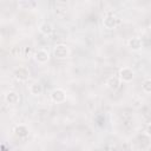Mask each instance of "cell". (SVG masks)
Here are the masks:
<instances>
[{"mask_svg":"<svg viewBox=\"0 0 151 151\" xmlns=\"http://www.w3.org/2000/svg\"><path fill=\"white\" fill-rule=\"evenodd\" d=\"M28 90H29V93H31L32 96H34V97H39V96H41V93H42V91H44V87H42L41 83H39V81H34L33 84L29 85Z\"/></svg>","mask_w":151,"mask_h":151,"instance_id":"cell-11","label":"cell"},{"mask_svg":"<svg viewBox=\"0 0 151 151\" xmlns=\"http://www.w3.org/2000/svg\"><path fill=\"white\" fill-rule=\"evenodd\" d=\"M142 90L146 94H151V78H146L142 83Z\"/></svg>","mask_w":151,"mask_h":151,"instance_id":"cell-13","label":"cell"},{"mask_svg":"<svg viewBox=\"0 0 151 151\" xmlns=\"http://www.w3.org/2000/svg\"><path fill=\"white\" fill-rule=\"evenodd\" d=\"M118 77L123 83H131L134 78V71L131 67H122L118 72Z\"/></svg>","mask_w":151,"mask_h":151,"instance_id":"cell-4","label":"cell"},{"mask_svg":"<svg viewBox=\"0 0 151 151\" xmlns=\"http://www.w3.org/2000/svg\"><path fill=\"white\" fill-rule=\"evenodd\" d=\"M71 54L70 47L66 44H57L53 47V55L55 59H66Z\"/></svg>","mask_w":151,"mask_h":151,"instance_id":"cell-1","label":"cell"},{"mask_svg":"<svg viewBox=\"0 0 151 151\" xmlns=\"http://www.w3.org/2000/svg\"><path fill=\"white\" fill-rule=\"evenodd\" d=\"M119 24V20L116 15L113 14H107L104 19H103V26L106 28V29H113L118 26Z\"/></svg>","mask_w":151,"mask_h":151,"instance_id":"cell-6","label":"cell"},{"mask_svg":"<svg viewBox=\"0 0 151 151\" xmlns=\"http://www.w3.org/2000/svg\"><path fill=\"white\" fill-rule=\"evenodd\" d=\"M34 61L39 65H44L50 60V52L46 48H38L33 52Z\"/></svg>","mask_w":151,"mask_h":151,"instance_id":"cell-2","label":"cell"},{"mask_svg":"<svg viewBox=\"0 0 151 151\" xmlns=\"http://www.w3.org/2000/svg\"><path fill=\"white\" fill-rule=\"evenodd\" d=\"M29 70L25 66H19V67H15L13 70V77L18 80V81H27L29 79Z\"/></svg>","mask_w":151,"mask_h":151,"instance_id":"cell-3","label":"cell"},{"mask_svg":"<svg viewBox=\"0 0 151 151\" xmlns=\"http://www.w3.org/2000/svg\"><path fill=\"white\" fill-rule=\"evenodd\" d=\"M150 31H151V24H150Z\"/></svg>","mask_w":151,"mask_h":151,"instance_id":"cell-15","label":"cell"},{"mask_svg":"<svg viewBox=\"0 0 151 151\" xmlns=\"http://www.w3.org/2000/svg\"><path fill=\"white\" fill-rule=\"evenodd\" d=\"M13 133L18 138H26L29 134V129L25 124H18L13 127Z\"/></svg>","mask_w":151,"mask_h":151,"instance_id":"cell-7","label":"cell"},{"mask_svg":"<svg viewBox=\"0 0 151 151\" xmlns=\"http://www.w3.org/2000/svg\"><path fill=\"white\" fill-rule=\"evenodd\" d=\"M145 133H146L147 137L151 138V123L147 124V126H146V129H145Z\"/></svg>","mask_w":151,"mask_h":151,"instance_id":"cell-14","label":"cell"},{"mask_svg":"<svg viewBox=\"0 0 151 151\" xmlns=\"http://www.w3.org/2000/svg\"><path fill=\"white\" fill-rule=\"evenodd\" d=\"M120 83H122V81H120L119 77H117V76H111V77H109V78L106 79L105 85H106V87H107L109 90H111V91H116V90L119 88Z\"/></svg>","mask_w":151,"mask_h":151,"instance_id":"cell-9","label":"cell"},{"mask_svg":"<svg viewBox=\"0 0 151 151\" xmlns=\"http://www.w3.org/2000/svg\"><path fill=\"white\" fill-rule=\"evenodd\" d=\"M38 29H39V32H40L41 34H44V35H51V34L53 33V31H54L52 24H50V22H47V21L41 22V24L39 25Z\"/></svg>","mask_w":151,"mask_h":151,"instance_id":"cell-12","label":"cell"},{"mask_svg":"<svg viewBox=\"0 0 151 151\" xmlns=\"http://www.w3.org/2000/svg\"><path fill=\"white\" fill-rule=\"evenodd\" d=\"M51 100L55 104H61L64 101H66V91L64 88L57 87L51 92Z\"/></svg>","mask_w":151,"mask_h":151,"instance_id":"cell-5","label":"cell"},{"mask_svg":"<svg viewBox=\"0 0 151 151\" xmlns=\"http://www.w3.org/2000/svg\"><path fill=\"white\" fill-rule=\"evenodd\" d=\"M5 101L8 105H17L20 103V94L17 91H8L5 94Z\"/></svg>","mask_w":151,"mask_h":151,"instance_id":"cell-8","label":"cell"},{"mask_svg":"<svg viewBox=\"0 0 151 151\" xmlns=\"http://www.w3.org/2000/svg\"><path fill=\"white\" fill-rule=\"evenodd\" d=\"M127 46H129L130 50L137 52V51H140V50H142V47H143V41H142V39L138 38V37H132V38H130V39L127 40Z\"/></svg>","mask_w":151,"mask_h":151,"instance_id":"cell-10","label":"cell"}]
</instances>
